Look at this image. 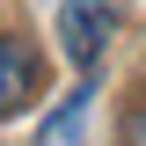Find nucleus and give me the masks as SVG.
<instances>
[{
    "instance_id": "nucleus-3",
    "label": "nucleus",
    "mask_w": 146,
    "mask_h": 146,
    "mask_svg": "<svg viewBox=\"0 0 146 146\" xmlns=\"http://www.w3.org/2000/svg\"><path fill=\"white\" fill-rule=\"evenodd\" d=\"M88 102H95V88L80 80V88H73L66 102H58V117H51L44 131H36V146H80V124H88Z\"/></svg>"
},
{
    "instance_id": "nucleus-4",
    "label": "nucleus",
    "mask_w": 146,
    "mask_h": 146,
    "mask_svg": "<svg viewBox=\"0 0 146 146\" xmlns=\"http://www.w3.org/2000/svg\"><path fill=\"white\" fill-rule=\"evenodd\" d=\"M124 146H146V110H131V124H124Z\"/></svg>"
},
{
    "instance_id": "nucleus-2",
    "label": "nucleus",
    "mask_w": 146,
    "mask_h": 146,
    "mask_svg": "<svg viewBox=\"0 0 146 146\" xmlns=\"http://www.w3.org/2000/svg\"><path fill=\"white\" fill-rule=\"evenodd\" d=\"M36 80H44L36 44H29V36H0V117L29 110V102H36Z\"/></svg>"
},
{
    "instance_id": "nucleus-1",
    "label": "nucleus",
    "mask_w": 146,
    "mask_h": 146,
    "mask_svg": "<svg viewBox=\"0 0 146 146\" xmlns=\"http://www.w3.org/2000/svg\"><path fill=\"white\" fill-rule=\"evenodd\" d=\"M110 36H117V7L110 0H58V51L73 66H95Z\"/></svg>"
}]
</instances>
